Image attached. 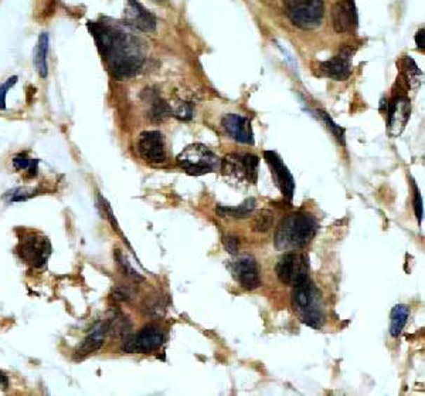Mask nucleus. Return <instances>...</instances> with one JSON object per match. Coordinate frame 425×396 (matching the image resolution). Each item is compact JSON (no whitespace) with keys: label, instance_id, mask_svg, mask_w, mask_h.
Masks as SVG:
<instances>
[{"label":"nucleus","instance_id":"f257e3e1","mask_svg":"<svg viewBox=\"0 0 425 396\" xmlns=\"http://www.w3.org/2000/svg\"><path fill=\"white\" fill-rule=\"evenodd\" d=\"M87 27L94 37L98 53L115 80H128L137 76L145 64V43L129 32L125 23L111 19L88 22Z\"/></svg>","mask_w":425,"mask_h":396},{"label":"nucleus","instance_id":"f03ea898","mask_svg":"<svg viewBox=\"0 0 425 396\" xmlns=\"http://www.w3.org/2000/svg\"><path fill=\"white\" fill-rule=\"evenodd\" d=\"M292 308L305 325L321 328L325 322V310L321 291L309 279L308 270L304 268L292 283Z\"/></svg>","mask_w":425,"mask_h":396},{"label":"nucleus","instance_id":"7ed1b4c3","mask_svg":"<svg viewBox=\"0 0 425 396\" xmlns=\"http://www.w3.org/2000/svg\"><path fill=\"white\" fill-rule=\"evenodd\" d=\"M318 230L315 218L309 213H292L282 219L275 232V247L278 250L302 249L312 242Z\"/></svg>","mask_w":425,"mask_h":396},{"label":"nucleus","instance_id":"20e7f679","mask_svg":"<svg viewBox=\"0 0 425 396\" xmlns=\"http://www.w3.org/2000/svg\"><path fill=\"white\" fill-rule=\"evenodd\" d=\"M290 22L302 30L318 29L325 18L323 0H283Z\"/></svg>","mask_w":425,"mask_h":396},{"label":"nucleus","instance_id":"39448f33","mask_svg":"<svg viewBox=\"0 0 425 396\" xmlns=\"http://www.w3.org/2000/svg\"><path fill=\"white\" fill-rule=\"evenodd\" d=\"M177 164L193 176L216 172L220 169L222 159L203 144H191L177 155Z\"/></svg>","mask_w":425,"mask_h":396},{"label":"nucleus","instance_id":"423d86ee","mask_svg":"<svg viewBox=\"0 0 425 396\" xmlns=\"http://www.w3.org/2000/svg\"><path fill=\"white\" fill-rule=\"evenodd\" d=\"M18 254L29 266L41 269L46 266L51 254V243L39 232L23 230L22 236H19Z\"/></svg>","mask_w":425,"mask_h":396},{"label":"nucleus","instance_id":"0eeeda50","mask_svg":"<svg viewBox=\"0 0 425 396\" xmlns=\"http://www.w3.org/2000/svg\"><path fill=\"white\" fill-rule=\"evenodd\" d=\"M165 331L158 324H148L140 328L136 334L128 336L121 347L126 354H152L165 344Z\"/></svg>","mask_w":425,"mask_h":396},{"label":"nucleus","instance_id":"6e6552de","mask_svg":"<svg viewBox=\"0 0 425 396\" xmlns=\"http://www.w3.org/2000/svg\"><path fill=\"white\" fill-rule=\"evenodd\" d=\"M258 157L252 154H229L222 159L223 175L236 182L255 183L258 179Z\"/></svg>","mask_w":425,"mask_h":396},{"label":"nucleus","instance_id":"1a4fd4ad","mask_svg":"<svg viewBox=\"0 0 425 396\" xmlns=\"http://www.w3.org/2000/svg\"><path fill=\"white\" fill-rule=\"evenodd\" d=\"M137 152L148 164L159 165L166 161L165 137L159 131H145L137 138Z\"/></svg>","mask_w":425,"mask_h":396},{"label":"nucleus","instance_id":"9d476101","mask_svg":"<svg viewBox=\"0 0 425 396\" xmlns=\"http://www.w3.org/2000/svg\"><path fill=\"white\" fill-rule=\"evenodd\" d=\"M123 23L130 29L144 33H155L158 27L156 16L142 5L139 0H125Z\"/></svg>","mask_w":425,"mask_h":396},{"label":"nucleus","instance_id":"9b49d317","mask_svg":"<svg viewBox=\"0 0 425 396\" xmlns=\"http://www.w3.org/2000/svg\"><path fill=\"white\" fill-rule=\"evenodd\" d=\"M229 269L236 282L248 291H252L261 286L259 266L252 256H241L229 263Z\"/></svg>","mask_w":425,"mask_h":396},{"label":"nucleus","instance_id":"f8f14e48","mask_svg":"<svg viewBox=\"0 0 425 396\" xmlns=\"http://www.w3.org/2000/svg\"><path fill=\"white\" fill-rule=\"evenodd\" d=\"M332 26L336 33H351L359 26V15L354 0H339L330 12Z\"/></svg>","mask_w":425,"mask_h":396},{"label":"nucleus","instance_id":"ddd939ff","mask_svg":"<svg viewBox=\"0 0 425 396\" xmlns=\"http://www.w3.org/2000/svg\"><path fill=\"white\" fill-rule=\"evenodd\" d=\"M264 159L269 165L272 178H274L276 186L279 187V190L282 192V194L285 196L288 201H292L294 193H295V179H294L292 173L290 172V169L287 168V165L282 162V159L279 158V155L276 152H272V151H265Z\"/></svg>","mask_w":425,"mask_h":396},{"label":"nucleus","instance_id":"4468645a","mask_svg":"<svg viewBox=\"0 0 425 396\" xmlns=\"http://www.w3.org/2000/svg\"><path fill=\"white\" fill-rule=\"evenodd\" d=\"M353 53L350 47H343L335 57L322 61L319 65L322 74L335 81H346L351 74Z\"/></svg>","mask_w":425,"mask_h":396},{"label":"nucleus","instance_id":"2eb2a0df","mask_svg":"<svg viewBox=\"0 0 425 396\" xmlns=\"http://www.w3.org/2000/svg\"><path fill=\"white\" fill-rule=\"evenodd\" d=\"M389 134L391 138H397L403 134L405 125L411 115V104L407 97L398 95L389 103Z\"/></svg>","mask_w":425,"mask_h":396},{"label":"nucleus","instance_id":"dca6fc26","mask_svg":"<svg viewBox=\"0 0 425 396\" xmlns=\"http://www.w3.org/2000/svg\"><path fill=\"white\" fill-rule=\"evenodd\" d=\"M227 134L237 143L254 145V132L248 118L238 114H227L222 121Z\"/></svg>","mask_w":425,"mask_h":396},{"label":"nucleus","instance_id":"f3484780","mask_svg":"<svg viewBox=\"0 0 425 396\" xmlns=\"http://www.w3.org/2000/svg\"><path fill=\"white\" fill-rule=\"evenodd\" d=\"M108 334H109V319L98 321L90 329V333L87 334L84 341L76 350V358L83 359V358L88 357L90 354L101 350L102 345L105 344V340H107Z\"/></svg>","mask_w":425,"mask_h":396},{"label":"nucleus","instance_id":"a211bd4d","mask_svg":"<svg viewBox=\"0 0 425 396\" xmlns=\"http://www.w3.org/2000/svg\"><path fill=\"white\" fill-rule=\"evenodd\" d=\"M304 268L305 263L299 264V257L295 253H285L279 258L275 268V273L282 284L292 286L295 277Z\"/></svg>","mask_w":425,"mask_h":396},{"label":"nucleus","instance_id":"6ab92c4d","mask_svg":"<svg viewBox=\"0 0 425 396\" xmlns=\"http://www.w3.org/2000/svg\"><path fill=\"white\" fill-rule=\"evenodd\" d=\"M48 44H50L48 33L43 32L39 36L36 51H34V67L41 79H47V76H48V62H47Z\"/></svg>","mask_w":425,"mask_h":396},{"label":"nucleus","instance_id":"aec40b11","mask_svg":"<svg viewBox=\"0 0 425 396\" xmlns=\"http://www.w3.org/2000/svg\"><path fill=\"white\" fill-rule=\"evenodd\" d=\"M145 94H148L147 101L151 104L149 117L152 121L158 122V121H162L172 115V107L163 98H161L159 94H156L151 90H145Z\"/></svg>","mask_w":425,"mask_h":396},{"label":"nucleus","instance_id":"412c9836","mask_svg":"<svg viewBox=\"0 0 425 396\" xmlns=\"http://www.w3.org/2000/svg\"><path fill=\"white\" fill-rule=\"evenodd\" d=\"M410 317V308L404 304H398L391 310L390 314V334L397 338L403 333V329Z\"/></svg>","mask_w":425,"mask_h":396},{"label":"nucleus","instance_id":"4be33fe9","mask_svg":"<svg viewBox=\"0 0 425 396\" xmlns=\"http://www.w3.org/2000/svg\"><path fill=\"white\" fill-rule=\"evenodd\" d=\"M255 209V201L254 199H247L244 204H241L240 206H219L217 212L223 216V218H234V219H245L250 215H252Z\"/></svg>","mask_w":425,"mask_h":396},{"label":"nucleus","instance_id":"5701e85b","mask_svg":"<svg viewBox=\"0 0 425 396\" xmlns=\"http://www.w3.org/2000/svg\"><path fill=\"white\" fill-rule=\"evenodd\" d=\"M400 64H401V72L407 79V83H410L412 88H417L421 84V72L415 61L411 57H404Z\"/></svg>","mask_w":425,"mask_h":396},{"label":"nucleus","instance_id":"b1692460","mask_svg":"<svg viewBox=\"0 0 425 396\" xmlns=\"http://www.w3.org/2000/svg\"><path fill=\"white\" fill-rule=\"evenodd\" d=\"M13 166L20 171V172H26L27 176L33 178L37 175L39 171V161L29 158L26 154H19L13 158Z\"/></svg>","mask_w":425,"mask_h":396},{"label":"nucleus","instance_id":"393cba45","mask_svg":"<svg viewBox=\"0 0 425 396\" xmlns=\"http://www.w3.org/2000/svg\"><path fill=\"white\" fill-rule=\"evenodd\" d=\"M274 223V216L268 211H262L258 216H255L252 222V230L258 233H265L272 227Z\"/></svg>","mask_w":425,"mask_h":396},{"label":"nucleus","instance_id":"a878e982","mask_svg":"<svg viewBox=\"0 0 425 396\" xmlns=\"http://www.w3.org/2000/svg\"><path fill=\"white\" fill-rule=\"evenodd\" d=\"M318 114H319V117L322 118V121L326 124L328 129H329V131L332 132V134L336 137V140H337L342 145H344V129H343L340 125L335 124L333 119L329 117V114H326L325 111H318Z\"/></svg>","mask_w":425,"mask_h":396},{"label":"nucleus","instance_id":"bb28decb","mask_svg":"<svg viewBox=\"0 0 425 396\" xmlns=\"http://www.w3.org/2000/svg\"><path fill=\"white\" fill-rule=\"evenodd\" d=\"M172 115L179 118L180 121H190L194 115V107L191 105V103H180L175 110H172Z\"/></svg>","mask_w":425,"mask_h":396},{"label":"nucleus","instance_id":"cd10ccee","mask_svg":"<svg viewBox=\"0 0 425 396\" xmlns=\"http://www.w3.org/2000/svg\"><path fill=\"white\" fill-rule=\"evenodd\" d=\"M18 77L13 76L11 79H8L6 83H4L2 86H0V110H5L6 108V95L9 93V90L18 83Z\"/></svg>","mask_w":425,"mask_h":396},{"label":"nucleus","instance_id":"c85d7f7f","mask_svg":"<svg viewBox=\"0 0 425 396\" xmlns=\"http://www.w3.org/2000/svg\"><path fill=\"white\" fill-rule=\"evenodd\" d=\"M116 258H118V261H119V264L122 266V269H123V272L129 276V277H132L133 280H137V282H144V277L142 276H139L132 268H130V264L122 257V254L119 253V251H116Z\"/></svg>","mask_w":425,"mask_h":396},{"label":"nucleus","instance_id":"c756f323","mask_svg":"<svg viewBox=\"0 0 425 396\" xmlns=\"http://www.w3.org/2000/svg\"><path fill=\"white\" fill-rule=\"evenodd\" d=\"M412 189H414V209H415V215H417V219L418 222L421 223L422 222V199H421V194H419V190L417 187V185L412 182Z\"/></svg>","mask_w":425,"mask_h":396},{"label":"nucleus","instance_id":"7c9ffc66","mask_svg":"<svg viewBox=\"0 0 425 396\" xmlns=\"http://www.w3.org/2000/svg\"><path fill=\"white\" fill-rule=\"evenodd\" d=\"M34 192H27L26 189H16L13 192H9V201L11 202H22V201H26L29 199L30 196H33Z\"/></svg>","mask_w":425,"mask_h":396},{"label":"nucleus","instance_id":"2f4dec72","mask_svg":"<svg viewBox=\"0 0 425 396\" xmlns=\"http://www.w3.org/2000/svg\"><path fill=\"white\" fill-rule=\"evenodd\" d=\"M224 247L230 254H237L240 249V239L237 236H226L223 239Z\"/></svg>","mask_w":425,"mask_h":396},{"label":"nucleus","instance_id":"473e14b6","mask_svg":"<svg viewBox=\"0 0 425 396\" xmlns=\"http://www.w3.org/2000/svg\"><path fill=\"white\" fill-rule=\"evenodd\" d=\"M415 44L418 46V48L422 51L424 50V46H425V30L424 27H421L417 34H415Z\"/></svg>","mask_w":425,"mask_h":396},{"label":"nucleus","instance_id":"72a5a7b5","mask_svg":"<svg viewBox=\"0 0 425 396\" xmlns=\"http://www.w3.org/2000/svg\"><path fill=\"white\" fill-rule=\"evenodd\" d=\"M8 386H9V378L2 371H0V388L8 389Z\"/></svg>","mask_w":425,"mask_h":396},{"label":"nucleus","instance_id":"f704fd0d","mask_svg":"<svg viewBox=\"0 0 425 396\" xmlns=\"http://www.w3.org/2000/svg\"><path fill=\"white\" fill-rule=\"evenodd\" d=\"M154 4H158V5H163V4H166L168 0H152Z\"/></svg>","mask_w":425,"mask_h":396}]
</instances>
